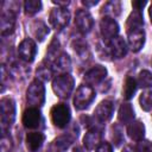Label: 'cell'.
I'll use <instances>...</instances> for the list:
<instances>
[{
	"label": "cell",
	"mask_w": 152,
	"mask_h": 152,
	"mask_svg": "<svg viewBox=\"0 0 152 152\" xmlns=\"http://www.w3.org/2000/svg\"><path fill=\"white\" fill-rule=\"evenodd\" d=\"M74 78L69 74H61L52 81V89L61 99H68L74 89Z\"/></svg>",
	"instance_id": "obj_1"
},
{
	"label": "cell",
	"mask_w": 152,
	"mask_h": 152,
	"mask_svg": "<svg viewBox=\"0 0 152 152\" xmlns=\"http://www.w3.org/2000/svg\"><path fill=\"white\" fill-rule=\"evenodd\" d=\"M26 101L31 107H40L45 101V88L39 80L33 81L26 91Z\"/></svg>",
	"instance_id": "obj_2"
},
{
	"label": "cell",
	"mask_w": 152,
	"mask_h": 152,
	"mask_svg": "<svg viewBox=\"0 0 152 152\" xmlns=\"http://www.w3.org/2000/svg\"><path fill=\"white\" fill-rule=\"evenodd\" d=\"M1 107V127L2 131L10 128L15 119V103L10 97H4L0 102Z\"/></svg>",
	"instance_id": "obj_3"
},
{
	"label": "cell",
	"mask_w": 152,
	"mask_h": 152,
	"mask_svg": "<svg viewBox=\"0 0 152 152\" xmlns=\"http://www.w3.org/2000/svg\"><path fill=\"white\" fill-rule=\"evenodd\" d=\"M94 97L95 91L90 86H80L74 97V106L76 109H84L93 102Z\"/></svg>",
	"instance_id": "obj_4"
},
{
	"label": "cell",
	"mask_w": 152,
	"mask_h": 152,
	"mask_svg": "<svg viewBox=\"0 0 152 152\" xmlns=\"http://www.w3.org/2000/svg\"><path fill=\"white\" fill-rule=\"evenodd\" d=\"M51 120L55 126L63 128L70 120V109L65 103H57L51 108Z\"/></svg>",
	"instance_id": "obj_5"
},
{
	"label": "cell",
	"mask_w": 152,
	"mask_h": 152,
	"mask_svg": "<svg viewBox=\"0 0 152 152\" xmlns=\"http://www.w3.org/2000/svg\"><path fill=\"white\" fill-rule=\"evenodd\" d=\"M70 19V13L66 10V7H56L50 12V24L52 25L53 28L56 30H62L64 28Z\"/></svg>",
	"instance_id": "obj_6"
},
{
	"label": "cell",
	"mask_w": 152,
	"mask_h": 152,
	"mask_svg": "<svg viewBox=\"0 0 152 152\" xmlns=\"http://www.w3.org/2000/svg\"><path fill=\"white\" fill-rule=\"evenodd\" d=\"M100 31H101L102 37L110 42L112 39H114L118 36V33H119V25H118V23L113 18L104 17L100 21Z\"/></svg>",
	"instance_id": "obj_7"
},
{
	"label": "cell",
	"mask_w": 152,
	"mask_h": 152,
	"mask_svg": "<svg viewBox=\"0 0 152 152\" xmlns=\"http://www.w3.org/2000/svg\"><path fill=\"white\" fill-rule=\"evenodd\" d=\"M37 53L36 43L31 38L24 39L18 46V55L25 62H32Z\"/></svg>",
	"instance_id": "obj_8"
},
{
	"label": "cell",
	"mask_w": 152,
	"mask_h": 152,
	"mask_svg": "<svg viewBox=\"0 0 152 152\" xmlns=\"http://www.w3.org/2000/svg\"><path fill=\"white\" fill-rule=\"evenodd\" d=\"M75 25L82 33H88L93 28V25H94L93 17L90 15L88 11L80 10L77 11L76 17H75Z\"/></svg>",
	"instance_id": "obj_9"
},
{
	"label": "cell",
	"mask_w": 152,
	"mask_h": 152,
	"mask_svg": "<svg viewBox=\"0 0 152 152\" xmlns=\"http://www.w3.org/2000/svg\"><path fill=\"white\" fill-rule=\"evenodd\" d=\"M42 122V114L36 107H28L23 114V124L26 128H37Z\"/></svg>",
	"instance_id": "obj_10"
},
{
	"label": "cell",
	"mask_w": 152,
	"mask_h": 152,
	"mask_svg": "<svg viewBox=\"0 0 152 152\" xmlns=\"http://www.w3.org/2000/svg\"><path fill=\"white\" fill-rule=\"evenodd\" d=\"M107 76V69L102 65H95L90 70H88L84 75V81L87 82L88 86H95L99 84L104 77Z\"/></svg>",
	"instance_id": "obj_11"
},
{
	"label": "cell",
	"mask_w": 152,
	"mask_h": 152,
	"mask_svg": "<svg viewBox=\"0 0 152 152\" xmlns=\"http://www.w3.org/2000/svg\"><path fill=\"white\" fill-rule=\"evenodd\" d=\"M113 109H114V104L112 101L109 100H104L102 102H100L97 104V107L94 110V115L97 118L99 121H108L112 115H113Z\"/></svg>",
	"instance_id": "obj_12"
},
{
	"label": "cell",
	"mask_w": 152,
	"mask_h": 152,
	"mask_svg": "<svg viewBox=\"0 0 152 152\" xmlns=\"http://www.w3.org/2000/svg\"><path fill=\"white\" fill-rule=\"evenodd\" d=\"M127 37H128V45H129V48H131L132 51L137 52V51H139L144 46V43H145V32H144L142 28L127 32Z\"/></svg>",
	"instance_id": "obj_13"
},
{
	"label": "cell",
	"mask_w": 152,
	"mask_h": 152,
	"mask_svg": "<svg viewBox=\"0 0 152 152\" xmlns=\"http://www.w3.org/2000/svg\"><path fill=\"white\" fill-rule=\"evenodd\" d=\"M15 26V14L10 10L5 11L1 14V20H0V28H1V34L6 36L13 32Z\"/></svg>",
	"instance_id": "obj_14"
},
{
	"label": "cell",
	"mask_w": 152,
	"mask_h": 152,
	"mask_svg": "<svg viewBox=\"0 0 152 152\" xmlns=\"http://www.w3.org/2000/svg\"><path fill=\"white\" fill-rule=\"evenodd\" d=\"M101 139H102V131L99 128H93L86 133L83 138V145L86 146L87 150H93L101 144Z\"/></svg>",
	"instance_id": "obj_15"
},
{
	"label": "cell",
	"mask_w": 152,
	"mask_h": 152,
	"mask_svg": "<svg viewBox=\"0 0 152 152\" xmlns=\"http://www.w3.org/2000/svg\"><path fill=\"white\" fill-rule=\"evenodd\" d=\"M109 51L114 58H122L127 52V45L124 38L115 37L109 42Z\"/></svg>",
	"instance_id": "obj_16"
},
{
	"label": "cell",
	"mask_w": 152,
	"mask_h": 152,
	"mask_svg": "<svg viewBox=\"0 0 152 152\" xmlns=\"http://www.w3.org/2000/svg\"><path fill=\"white\" fill-rule=\"evenodd\" d=\"M44 140H45V137L43 133L31 132L26 135V147L30 152H37L42 147Z\"/></svg>",
	"instance_id": "obj_17"
},
{
	"label": "cell",
	"mask_w": 152,
	"mask_h": 152,
	"mask_svg": "<svg viewBox=\"0 0 152 152\" xmlns=\"http://www.w3.org/2000/svg\"><path fill=\"white\" fill-rule=\"evenodd\" d=\"M127 133H128V137L132 139V140H135V141H140L142 140L144 135H145V127H144V124L139 120L137 121H132L128 127H127Z\"/></svg>",
	"instance_id": "obj_18"
},
{
	"label": "cell",
	"mask_w": 152,
	"mask_h": 152,
	"mask_svg": "<svg viewBox=\"0 0 152 152\" xmlns=\"http://www.w3.org/2000/svg\"><path fill=\"white\" fill-rule=\"evenodd\" d=\"M142 25H144V20H142L141 12L135 10L134 12H132V13L129 14V17H128V19H127V24H126L127 32L142 28Z\"/></svg>",
	"instance_id": "obj_19"
},
{
	"label": "cell",
	"mask_w": 152,
	"mask_h": 152,
	"mask_svg": "<svg viewBox=\"0 0 152 152\" xmlns=\"http://www.w3.org/2000/svg\"><path fill=\"white\" fill-rule=\"evenodd\" d=\"M31 31H32V34L34 36V38L39 42L44 40L45 37L49 34V27L42 20H34L31 25Z\"/></svg>",
	"instance_id": "obj_20"
},
{
	"label": "cell",
	"mask_w": 152,
	"mask_h": 152,
	"mask_svg": "<svg viewBox=\"0 0 152 152\" xmlns=\"http://www.w3.org/2000/svg\"><path fill=\"white\" fill-rule=\"evenodd\" d=\"M118 119L122 124H131L134 119V110L129 103H122L119 113H118Z\"/></svg>",
	"instance_id": "obj_21"
},
{
	"label": "cell",
	"mask_w": 152,
	"mask_h": 152,
	"mask_svg": "<svg viewBox=\"0 0 152 152\" xmlns=\"http://www.w3.org/2000/svg\"><path fill=\"white\" fill-rule=\"evenodd\" d=\"M71 141H72V139L69 135H62L52 141L51 151L52 152H64L65 150H68Z\"/></svg>",
	"instance_id": "obj_22"
},
{
	"label": "cell",
	"mask_w": 152,
	"mask_h": 152,
	"mask_svg": "<svg viewBox=\"0 0 152 152\" xmlns=\"http://www.w3.org/2000/svg\"><path fill=\"white\" fill-rule=\"evenodd\" d=\"M137 87H138V86H137V81H135L133 77L128 76V77L125 80V83H124V89H122L124 97H125L126 100L132 99L133 95H134V93H135V90H137Z\"/></svg>",
	"instance_id": "obj_23"
},
{
	"label": "cell",
	"mask_w": 152,
	"mask_h": 152,
	"mask_svg": "<svg viewBox=\"0 0 152 152\" xmlns=\"http://www.w3.org/2000/svg\"><path fill=\"white\" fill-rule=\"evenodd\" d=\"M55 64H56V68H57L59 71H63V74H65V71L70 69L71 61H70V58H69V56H68L66 53H61V55L56 58Z\"/></svg>",
	"instance_id": "obj_24"
},
{
	"label": "cell",
	"mask_w": 152,
	"mask_h": 152,
	"mask_svg": "<svg viewBox=\"0 0 152 152\" xmlns=\"http://www.w3.org/2000/svg\"><path fill=\"white\" fill-rule=\"evenodd\" d=\"M137 86L140 88H150L152 87V72L148 70H142L137 80Z\"/></svg>",
	"instance_id": "obj_25"
},
{
	"label": "cell",
	"mask_w": 152,
	"mask_h": 152,
	"mask_svg": "<svg viewBox=\"0 0 152 152\" xmlns=\"http://www.w3.org/2000/svg\"><path fill=\"white\" fill-rule=\"evenodd\" d=\"M42 8V2L38 0H27L24 2V10L25 13L28 15H32L34 13H37L38 11H40Z\"/></svg>",
	"instance_id": "obj_26"
},
{
	"label": "cell",
	"mask_w": 152,
	"mask_h": 152,
	"mask_svg": "<svg viewBox=\"0 0 152 152\" xmlns=\"http://www.w3.org/2000/svg\"><path fill=\"white\" fill-rule=\"evenodd\" d=\"M139 102H140V107L144 110H152V90L142 93L139 99Z\"/></svg>",
	"instance_id": "obj_27"
},
{
	"label": "cell",
	"mask_w": 152,
	"mask_h": 152,
	"mask_svg": "<svg viewBox=\"0 0 152 152\" xmlns=\"http://www.w3.org/2000/svg\"><path fill=\"white\" fill-rule=\"evenodd\" d=\"M103 12L106 14H113V15H118L120 13V10H121V6H120V2L118 1H110V2H107L104 6H103Z\"/></svg>",
	"instance_id": "obj_28"
},
{
	"label": "cell",
	"mask_w": 152,
	"mask_h": 152,
	"mask_svg": "<svg viewBox=\"0 0 152 152\" xmlns=\"http://www.w3.org/2000/svg\"><path fill=\"white\" fill-rule=\"evenodd\" d=\"M52 76V70L50 69V66H39V69L37 70V77L39 78V81H49Z\"/></svg>",
	"instance_id": "obj_29"
},
{
	"label": "cell",
	"mask_w": 152,
	"mask_h": 152,
	"mask_svg": "<svg viewBox=\"0 0 152 152\" xmlns=\"http://www.w3.org/2000/svg\"><path fill=\"white\" fill-rule=\"evenodd\" d=\"M59 55H58V40L55 38L50 46H49V50H48V57L49 59H52V58H57Z\"/></svg>",
	"instance_id": "obj_30"
},
{
	"label": "cell",
	"mask_w": 152,
	"mask_h": 152,
	"mask_svg": "<svg viewBox=\"0 0 152 152\" xmlns=\"http://www.w3.org/2000/svg\"><path fill=\"white\" fill-rule=\"evenodd\" d=\"M137 152H152V142L148 140H140L135 147Z\"/></svg>",
	"instance_id": "obj_31"
},
{
	"label": "cell",
	"mask_w": 152,
	"mask_h": 152,
	"mask_svg": "<svg viewBox=\"0 0 152 152\" xmlns=\"http://www.w3.org/2000/svg\"><path fill=\"white\" fill-rule=\"evenodd\" d=\"M11 148H12L11 139L7 138L6 135H4L2 139H1V152H10Z\"/></svg>",
	"instance_id": "obj_32"
},
{
	"label": "cell",
	"mask_w": 152,
	"mask_h": 152,
	"mask_svg": "<svg viewBox=\"0 0 152 152\" xmlns=\"http://www.w3.org/2000/svg\"><path fill=\"white\" fill-rule=\"evenodd\" d=\"M96 152H113V148L110 146L109 142H101L97 147H96Z\"/></svg>",
	"instance_id": "obj_33"
},
{
	"label": "cell",
	"mask_w": 152,
	"mask_h": 152,
	"mask_svg": "<svg viewBox=\"0 0 152 152\" xmlns=\"http://www.w3.org/2000/svg\"><path fill=\"white\" fill-rule=\"evenodd\" d=\"M146 5L145 1H132V6L137 10V11H141V8Z\"/></svg>",
	"instance_id": "obj_34"
},
{
	"label": "cell",
	"mask_w": 152,
	"mask_h": 152,
	"mask_svg": "<svg viewBox=\"0 0 152 152\" xmlns=\"http://www.w3.org/2000/svg\"><path fill=\"white\" fill-rule=\"evenodd\" d=\"M122 152H137V151H135V148H133L132 146L127 145V146H125V147H124Z\"/></svg>",
	"instance_id": "obj_35"
},
{
	"label": "cell",
	"mask_w": 152,
	"mask_h": 152,
	"mask_svg": "<svg viewBox=\"0 0 152 152\" xmlns=\"http://www.w3.org/2000/svg\"><path fill=\"white\" fill-rule=\"evenodd\" d=\"M97 2H99V1H96V0H95V1H87V0H86V1H82V4H83L84 6H94V5H96Z\"/></svg>",
	"instance_id": "obj_36"
},
{
	"label": "cell",
	"mask_w": 152,
	"mask_h": 152,
	"mask_svg": "<svg viewBox=\"0 0 152 152\" xmlns=\"http://www.w3.org/2000/svg\"><path fill=\"white\" fill-rule=\"evenodd\" d=\"M72 152H86L82 147H75L74 150H72Z\"/></svg>",
	"instance_id": "obj_37"
},
{
	"label": "cell",
	"mask_w": 152,
	"mask_h": 152,
	"mask_svg": "<svg viewBox=\"0 0 152 152\" xmlns=\"http://www.w3.org/2000/svg\"><path fill=\"white\" fill-rule=\"evenodd\" d=\"M148 13H150V17H151V21H152V4L150 6V10H148Z\"/></svg>",
	"instance_id": "obj_38"
}]
</instances>
